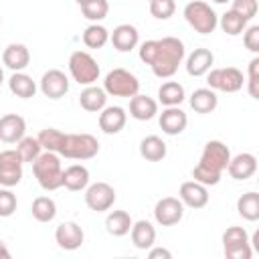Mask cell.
Listing matches in <instances>:
<instances>
[{"instance_id": "cell-1", "label": "cell", "mask_w": 259, "mask_h": 259, "mask_svg": "<svg viewBox=\"0 0 259 259\" xmlns=\"http://www.w3.org/2000/svg\"><path fill=\"white\" fill-rule=\"evenodd\" d=\"M138 55H140V61L146 63L156 77L168 79L182 65L186 57V49L180 38L162 36V38H152L142 42L138 49Z\"/></svg>"}, {"instance_id": "cell-2", "label": "cell", "mask_w": 259, "mask_h": 259, "mask_svg": "<svg viewBox=\"0 0 259 259\" xmlns=\"http://www.w3.org/2000/svg\"><path fill=\"white\" fill-rule=\"evenodd\" d=\"M231 160V150L221 140H208L202 148L198 164L192 168V178L204 186H214L221 182L223 172Z\"/></svg>"}, {"instance_id": "cell-3", "label": "cell", "mask_w": 259, "mask_h": 259, "mask_svg": "<svg viewBox=\"0 0 259 259\" xmlns=\"http://www.w3.org/2000/svg\"><path fill=\"white\" fill-rule=\"evenodd\" d=\"M32 172L38 182V186L47 192L57 190L63 186V166L61 156L55 152H40V156L32 162Z\"/></svg>"}, {"instance_id": "cell-4", "label": "cell", "mask_w": 259, "mask_h": 259, "mask_svg": "<svg viewBox=\"0 0 259 259\" xmlns=\"http://www.w3.org/2000/svg\"><path fill=\"white\" fill-rule=\"evenodd\" d=\"M99 152V142L91 134H63L59 156L69 160H91Z\"/></svg>"}, {"instance_id": "cell-5", "label": "cell", "mask_w": 259, "mask_h": 259, "mask_svg": "<svg viewBox=\"0 0 259 259\" xmlns=\"http://www.w3.org/2000/svg\"><path fill=\"white\" fill-rule=\"evenodd\" d=\"M184 20L200 34H210L214 32V28L219 26V16L217 12L210 8V4L202 2V0H192L184 6Z\"/></svg>"}, {"instance_id": "cell-6", "label": "cell", "mask_w": 259, "mask_h": 259, "mask_svg": "<svg viewBox=\"0 0 259 259\" xmlns=\"http://www.w3.org/2000/svg\"><path fill=\"white\" fill-rule=\"evenodd\" d=\"M103 91L111 97H134L140 91V81L127 69H111L103 79Z\"/></svg>"}, {"instance_id": "cell-7", "label": "cell", "mask_w": 259, "mask_h": 259, "mask_svg": "<svg viewBox=\"0 0 259 259\" xmlns=\"http://www.w3.org/2000/svg\"><path fill=\"white\" fill-rule=\"evenodd\" d=\"M69 73L79 85H93L99 79V65L87 51H73L69 57Z\"/></svg>"}, {"instance_id": "cell-8", "label": "cell", "mask_w": 259, "mask_h": 259, "mask_svg": "<svg viewBox=\"0 0 259 259\" xmlns=\"http://www.w3.org/2000/svg\"><path fill=\"white\" fill-rule=\"evenodd\" d=\"M206 83L212 91L237 93L243 89L245 77L243 71H239L237 67H221V69H210L206 73Z\"/></svg>"}, {"instance_id": "cell-9", "label": "cell", "mask_w": 259, "mask_h": 259, "mask_svg": "<svg viewBox=\"0 0 259 259\" xmlns=\"http://www.w3.org/2000/svg\"><path fill=\"white\" fill-rule=\"evenodd\" d=\"M223 251L229 259H251L253 249L249 245V235L243 227H229L223 233Z\"/></svg>"}, {"instance_id": "cell-10", "label": "cell", "mask_w": 259, "mask_h": 259, "mask_svg": "<svg viewBox=\"0 0 259 259\" xmlns=\"http://www.w3.org/2000/svg\"><path fill=\"white\" fill-rule=\"evenodd\" d=\"M115 202V190L107 182H93L85 188V204L95 212H105Z\"/></svg>"}, {"instance_id": "cell-11", "label": "cell", "mask_w": 259, "mask_h": 259, "mask_svg": "<svg viewBox=\"0 0 259 259\" xmlns=\"http://www.w3.org/2000/svg\"><path fill=\"white\" fill-rule=\"evenodd\" d=\"M22 160L16 150L0 152V184L6 188L16 186L22 180Z\"/></svg>"}, {"instance_id": "cell-12", "label": "cell", "mask_w": 259, "mask_h": 259, "mask_svg": "<svg viewBox=\"0 0 259 259\" xmlns=\"http://www.w3.org/2000/svg\"><path fill=\"white\" fill-rule=\"evenodd\" d=\"M184 217V204L176 196H164L154 206V219L162 227H174Z\"/></svg>"}, {"instance_id": "cell-13", "label": "cell", "mask_w": 259, "mask_h": 259, "mask_svg": "<svg viewBox=\"0 0 259 259\" xmlns=\"http://www.w3.org/2000/svg\"><path fill=\"white\" fill-rule=\"evenodd\" d=\"M38 89L49 99H61L69 93V77L59 69H49L38 81Z\"/></svg>"}, {"instance_id": "cell-14", "label": "cell", "mask_w": 259, "mask_h": 259, "mask_svg": "<svg viewBox=\"0 0 259 259\" xmlns=\"http://www.w3.org/2000/svg\"><path fill=\"white\" fill-rule=\"evenodd\" d=\"M178 198L188 208H202L208 204V190L204 184H200L196 180H186L180 184Z\"/></svg>"}, {"instance_id": "cell-15", "label": "cell", "mask_w": 259, "mask_h": 259, "mask_svg": "<svg viewBox=\"0 0 259 259\" xmlns=\"http://www.w3.org/2000/svg\"><path fill=\"white\" fill-rule=\"evenodd\" d=\"M83 239H85L83 229H81L77 223H73V221L61 223V225L57 227V231H55V241H57V245H59L61 249H65V251H75V249H79V247L83 245Z\"/></svg>"}, {"instance_id": "cell-16", "label": "cell", "mask_w": 259, "mask_h": 259, "mask_svg": "<svg viewBox=\"0 0 259 259\" xmlns=\"http://www.w3.org/2000/svg\"><path fill=\"white\" fill-rule=\"evenodd\" d=\"M125 121H127V113L119 105H109V107L105 105L99 111V130L107 136L119 134L125 127Z\"/></svg>"}, {"instance_id": "cell-17", "label": "cell", "mask_w": 259, "mask_h": 259, "mask_svg": "<svg viewBox=\"0 0 259 259\" xmlns=\"http://www.w3.org/2000/svg\"><path fill=\"white\" fill-rule=\"evenodd\" d=\"M158 123H160L162 132L166 136H178V134H182L186 130L188 117H186V113L178 105H172V107L162 109V113L158 117Z\"/></svg>"}, {"instance_id": "cell-18", "label": "cell", "mask_w": 259, "mask_h": 259, "mask_svg": "<svg viewBox=\"0 0 259 259\" xmlns=\"http://www.w3.org/2000/svg\"><path fill=\"white\" fill-rule=\"evenodd\" d=\"M227 172L235 180H249L257 172V158L253 154H249V152L231 156L229 166H227Z\"/></svg>"}, {"instance_id": "cell-19", "label": "cell", "mask_w": 259, "mask_h": 259, "mask_svg": "<svg viewBox=\"0 0 259 259\" xmlns=\"http://www.w3.org/2000/svg\"><path fill=\"white\" fill-rule=\"evenodd\" d=\"M26 132V121L18 113H6L0 117V142L16 144Z\"/></svg>"}, {"instance_id": "cell-20", "label": "cell", "mask_w": 259, "mask_h": 259, "mask_svg": "<svg viewBox=\"0 0 259 259\" xmlns=\"http://www.w3.org/2000/svg\"><path fill=\"white\" fill-rule=\"evenodd\" d=\"M109 40H111L113 49H117L119 53H130L138 47L140 32L134 24H117L113 28V32L109 34Z\"/></svg>"}, {"instance_id": "cell-21", "label": "cell", "mask_w": 259, "mask_h": 259, "mask_svg": "<svg viewBox=\"0 0 259 259\" xmlns=\"http://www.w3.org/2000/svg\"><path fill=\"white\" fill-rule=\"evenodd\" d=\"M212 63H214V55L212 51L200 47V49H194L188 57H186V73L190 77H202L206 75L210 69H212Z\"/></svg>"}, {"instance_id": "cell-22", "label": "cell", "mask_w": 259, "mask_h": 259, "mask_svg": "<svg viewBox=\"0 0 259 259\" xmlns=\"http://www.w3.org/2000/svg\"><path fill=\"white\" fill-rule=\"evenodd\" d=\"M2 63L12 73L14 71H24L30 63V53L22 42H10L2 53Z\"/></svg>"}, {"instance_id": "cell-23", "label": "cell", "mask_w": 259, "mask_h": 259, "mask_svg": "<svg viewBox=\"0 0 259 259\" xmlns=\"http://www.w3.org/2000/svg\"><path fill=\"white\" fill-rule=\"evenodd\" d=\"M156 113H158V101L156 99H152L148 95H142V93H136L134 97H130V115L134 119L148 121Z\"/></svg>"}, {"instance_id": "cell-24", "label": "cell", "mask_w": 259, "mask_h": 259, "mask_svg": "<svg viewBox=\"0 0 259 259\" xmlns=\"http://www.w3.org/2000/svg\"><path fill=\"white\" fill-rule=\"evenodd\" d=\"M130 237H132V243L136 249L140 251H146L150 249L154 243H156V229L150 221H136L130 229Z\"/></svg>"}, {"instance_id": "cell-25", "label": "cell", "mask_w": 259, "mask_h": 259, "mask_svg": "<svg viewBox=\"0 0 259 259\" xmlns=\"http://www.w3.org/2000/svg\"><path fill=\"white\" fill-rule=\"evenodd\" d=\"M107 103V93L103 91V87L97 85H87L81 95H79V105L89 111V113H99Z\"/></svg>"}, {"instance_id": "cell-26", "label": "cell", "mask_w": 259, "mask_h": 259, "mask_svg": "<svg viewBox=\"0 0 259 259\" xmlns=\"http://www.w3.org/2000/svg\"><path fill=\"white\" fill-rule=\"evenodd\" d=\"M89 184V170L83 164H71L63 170V186L71 192L85 190Z\"/></svg>"}, {"instance_id": "cell-27", "label": "cell", "mask_w": 259, "mask_h": 259, "mask_svg": "<svg viewBox=\"0 0 259 259\" xmlns=\"http://www.w3.org/2000/svg\"><path fill=\"white\" fill-rule=\"evenodd\" d=\"M8 89H10V93H14L20 99H30L36 93V83L32 81L30 75H26L22 71H14L8 79Z\"/></svg>"}, {"instance_id": "cell-28", "label": "cell", "mask_w": 259, "mask_h": 259, "mask_svg": "<svg viewBox=\"0 0 259 259\" xmlns=\"http://www.w3.org/2000/svg\"><path fill=\"white\" fill-rule=\"evenodd\" d=\"M219 105V97L210 87H200L194 89L190 95V107L196 113H212Z\"/></svg>"}, {"instance_id": "cell-29", "label": "cell", "mask_w": 259, "mask_h": 259, "mask_svg": "<svg viewBox=\"0 0 259 259\" xmlns=\"http://www.w3.org/2000/svg\"><path fill=\"white\" fill-rule=\"evenodd\" d=\"M166 142L160 136H146L140 142V156L148 162H160L166 158Z\"/></svg>"}, {"instance_id": "cell-30", "label": "cell", "mask_w": 259, "mask_h": 259, "mask_svg": "<svg viewBox=\"0 0 259 259\" xmlns=\"http://www.w3.org/2000/svg\"><path fill=\"white\" fill-rule=\"evenodd\" d=\"M132 225H134V221H132V217H130L127 210H111V212L105 217V229H107V233L113 235V237H123V235H127L130 229H132Z\"/></svg>"}, {"instance_id": "cell-31", "label": "cell", "mask_w": 259, "mask_h": 259, "mask_svg": "<svg viewBox=\"0 0 259 259\" xmlns=\"http://www.w3.org/2000/svg\"><path fill=\"white\" fill-rule=\"evenodd\" d=\"M186 99V91L178 81H166L160 85L158 89V101L164 107H172V105H180Z\"/></svg>"}, {"instance_id": "cell-32", "label": "cell", "mask_w": 259, "mask_h": 259, "mask_svg": "<svg viewBox=\"0 0 259 259\" xmlns=\"http://www.w3.org/2000/svg\"><path fill=\"white\" fill-rule=\"evenodd\" d=\"M237 212L245 221L255 223L259 219V194L255 190H249V192L241 194L239 200H237Z\"/></svg>"}, {"instance_id": "cell-33", "label": "cell", "mask_w": 259, "mask_h": 259, "mask_svg": "<svg viewBox=\"0 0 259 259\" xmlns=\"http://www.w3.org/2000/svg\"><path fill=\"white\" fill-rule=\"evenodd\" d=\"M30 210L38 223H51L57 217V202L51 196H36L32 200Z\"/></svg>"}, {"instance_id": "cell-34", "label": "cell", "mask_w": 259, "mask_h": 259, "mask_svg": "<svg viewBox=\"0 0 259 259\" xmlns=\"http://www.w3.org/2000/svg\"><path fill=\"white\" fill-rule=\"evenodd\" d=\"M107 40H109V30L103 24L93 22L83 30V45L87 49H101L107 45Z\"/></svg>"}, {"instance_id": "cell-35", "label": "cell", "mask_w": 259, "mask_h": 259, "mask_svg": "<svg viewBox=\"0 0 259 259\" xmlns=\"http://www.w3.org/2000/svg\"><path fill=\"white\" fill-rule=\"evenodd\" d=\"M16 152H18V156H20V160H22V162L32 164V162H34V160L40 156L42 146H40L38 138H32V136H22V138L16 142Z\"/></svg>"}, {"instance_id": "cell-36", "label": "cell", "mask_w": 259, "mask_h": 259, "mask_svg": "<svg viewBox=\"0 0 259 259\" xmlns=\"http://www.w3.org/2000/svg\"><path fill=\"white\" fill-rule=\"evenodd\" d=\"M219 24H221L223 32H227L229 36H237V34H241V32L247 28V20H245L243 16H239L237 12H233V10H227V12L221 16Z\"/></svg>"}, {"instance_id": "cell-37", "label": "cell", "mask_w": 259, "mask_h": 259, "mask_svg": "<svg viewBox=\"0 0 259 259\" xmlns=\"http://www.w3.org/2000/svg\"><path fill=\"white\" fill-rule=\"evenodd\" d=\"M81 12H83V16H85L87 20L99 22V20H103V18L107 16V12H109V2H107V0H89V2H85V4L81 6Z\"/></svg>"}, {"instance_id": "cell-38", "label": "cell", "mask_w": 259, "mask_h": 259, "mask_svg": "<svg viewBox=\"0 0 259 259\" xmlns=\"http://www.w3.org/2000/svg\"><path fill=\"white\" fill-rule=\"evenodd\" d=\"M63 134H65V132H61V130H57V127H45V130H40V134H38L36 138H38L42 150L57 154V152H59V146H61V140H63Z\"/></svg>"}, {"instance_id": "cell-39", "label": "cell", "mask_w": 259, "mask_h": 259, "mask_svg": "<svg viewBox=\"0 0 259 259\" xmlns=\"http://www.w3.org/2000/svg\"><path fill=\"white\" fill-rule=\"evenodd\" d=\"M176 12L174 0H150V14L158 20H168Z\"/></svg>"}, {"instance_id": "cell-40", "label": "cell", "mask_w": 259, "mask_h": 259, "mask_svg": "<svg viewBox=\"0 0 259 259\" xmlns=\"http://www.w3.org/2000/svg\"><path fill=\"white\" fill-rule=\"evenodd\" d=\"M247 91L253 99H259V57H253L247 69Z\"/></svg>"}, {"instance_id": "cell-41", "label": "cell", "mask_w": 259, "mask_h": 259, "mask_svg": "<svg viewBox=\"0 0 259 259\" xmlns=\"http://www.w3.org/2000/svg\"><path fill=\"white\" fill-rule=\"evenodd\" d=\"M18 206V200H16V194L10 190V188H0V217L6 219V217H12L14 210Z\"/></svg>"}, {"instance_id": "cell-42", "label": "cell", "mask_w": 259, "mask_h": 259, "mask_svg": "<svg viewBox=\"0 0 259 259\" xmlns=\"http://www.w3.org/2000/svg\"><path fill=\"white\" fill-rule=\"evenodd\" d=\"M257 0H231V10L243 16L247 22L257 14Z\"/></svg>"}, {"instance_id": "cell-43", "label": "cell", "mask_w": 259, "mask_h": 259, "mask_svg": "<svg viewBox=\"0 0 259 259\" xmlns=\"http://www.w3.org/2000/svg\"><path fill=\"white\" fill-rule=\"evenodd\" d=\"M243 42H245V49H249L251 53H259V26L257 24H251L243 30Z\"/></svg>"}, {"instance_id": "cell-44", "label": "cell", "mask_w": 259, "mask_h": 259, "mask_svg": "<svg viewBox=\"0 0 259 259\" xmlns=\"http://www.w3.org/2000/svg\"><path fill=\"white\" fill-rule=\"evenodd\" d=\"M148 257H150V259H160V257H162V259H170L172 253H170L168 249H164V247H154V245H152L150 251H148Z\"/></svg>"}, {"instance_id": "cell-45", "label": "cell", "mask_w": 259, "mask_h": 259, "mask_svg": "<svg viewBox=\"0 0 259 259\" xmlns=\"http://www.w3.org/2000/svg\"><path fill=\"white\" fill-rule=\"evenodd\" d=\"M8 257H10V251H8L6 243L0 239V259H8Z\"/></svg>"}, {"instance_id": "cell-46", "label": "cell", "mask_w": 259, "mask_h": 259, "mask_svg": "<svg viewBox=\"0 0 259 259\" xmlns=\"http://www.w3.org/2000/svg\"><path fill=\"white\" fill-rule=\"evenodd\" d=\"M4 83V71H2V67H0V85Z\"/></svg>"}, {"instance_id": "cell-47", "label": "cell", "mask_w": 259, "mask_h": 259, "mask_svg": "<svg viewBox=\"0 0 259 259\" xmlns=\"http://www.w3.org/2000/svg\"><path fill=\"white\" fill-rule=\"evenodd\" d=\"M214 4H225V2H231V0H212Z\"/></svg>"}, {"instance_id": "cell-48", "label": "cell", "mask_w": 259, "mask_h": 259, "mask_svg": "<svg viewBox=\"0 0 259 259\" xmlns=\"http://www.w3.org/2000/svg\"><path fill=\"white\" fill-rule=\"evenodd\" d=\"M75 2H77L79 6H83V4H85V2H89V0H75Z\"/></svg>"}, {"instance_id": "cell-49", "label": "cell", "mask_w": 259, "mask_h": 259, "mask_svg": "<svg viewBox=\"0 0 259 259\" xmlns=\"http://www.w3.org/2000/svg\"><path fill=\"white\" fill-rule=\"evenodd\" d=\"M0 22H2V20H0Z\"/></svg>"}]
</instances>
